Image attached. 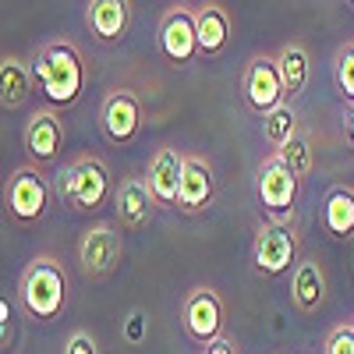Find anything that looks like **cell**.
<instances>
[{"label": "cell", "instance_id": "1", "mask_svg": "<svg viewBox=\"0 0 354 354\" xmlns=\"http://www.w3.org/2000/svg\"><path fill=\"white\" fill-rule=\"evenodd\" d=\"M32 75H36L39 88L46 93V100H50L53 106H71V103L82 96L85 64H82V53H78L68 39L46 43V46L36 53Z\"/></svg>", "mask_w": 354, "mask_h": 354}, {"label": "cell", "instance_id": "2", "mask_svg": "<svg viewBox=\"0 0 354 354\" xmlns=\"http://www.w3.org/2000/svg\"><path fill=\"white\" fill-rule=\"evenodd\" d=\"M18 298H21V308L32 319H39V322L57 319L64 312V301H68L64 266L53 255H36L25 266V273L18 280Z\"/></svg>", "mask_w": 354, "mask_h": 354}, {"label": "cell", "instance_id": "3", "mask_svg": "<svg viewBox=\"0 0 354 354\" xmlns=\"http://www.w3.org/2000/svg\"><path fill=\"white\" fill-rule=\"evenodd\" d=\"M57 195L75 213H96L110 198V170L100 156H78L57 174Z\"/></svg>", "mask_w": 354, "mask_h": 354}, {"label": "cell", "instance_id": "4", "mask_svg": "<svg viewBox=\"0 0 354 354\" xmlns=\"http://www.w3.org/2000/svg\"><path fill=\"white\" fill-rule=\"evenodd\" d=\"M298 185L301 177L287 167V160L280 153H270L259 167L255 177V192H259V205L262 213L277 220V223H294V202H298Z\"/></svg>", "mask_w": 354, "mask_h": 354}, {"label": "cell", "instance_id": "5", "mask_svg": "<svg viewBox=\"0 0 354 354\" xmlns=\"http://www.w3.org/2000/svg\"><path fill=\"white\" fill-rule=\"evenodd\" d=\"M252 262L262 277H280L298 262V227L294 223H277L266 220L255 230L252 241Z\"/></svg>", "mask_w": 354, "mask_h": 354}, {"label": "cell", "instance_id": "6", "mask_svg": "<svg viewBox=\"0 0 354 354\" xmlns=\"http://www.w3.org/2000/svg\"><path fill=\"white\" fill-rule=\"evenodd\" d=\"M241 93H245V103H248L259 117L273 113L277 106L287 103L283 82H280V68H277V57H255V61L245 68Z\"/></svg>", "mask_w": 354, "mask_h": 354}, {"label": "cell", "instance_id": "7", "mask_svg": "<svg viewBox=\"0 0 354 354\" xmlns=\"http://www.w3.org/2000/svg\"><path fill=\"white\" fill-rule=\"evenodd\" d=\"M181 322H185V333L195 340V344H205L209 347L213 340L223 337V301L213 287H198L185 298V308H181Z\"/></svg>", "mask_w": 354, "mask_h": 354}, {"label": "cell", "instance_id": "8", "mask_svg": "<svg viewBox=\"0 0 354 354\" xmlns=\"http://www.w3.org/2000/svg\"><path fill=\"white\" fill-rule=\"evenodd\" d=\"M121 252H124V241L110 223H100L93 230H85V238L78 245V262H82V273L93 277V280H103L117 270L121 262Z\"/></svg>", "mask_w": 354, "mask_h": 354}, {"label": "cell", "instance_id": "9", "mask_svg": "<svg viewBox=\"0 0 354 354\" xmlns=\"http://www.w3.org/2000/svg\"><path fill=\"white\" fill-rule=\"evenodd\" d=\"M46 202H50V188L36 167H21L8 177V209L15 220L21 223L39 220L46 213Z\"/></svg>", "mask_w": 354, "mask_h": 354}, {"label": "cell", "instance_id": "10", "mask_svg": "<svg viewBox=\"0 0 354 354\" xmlns=\"http://www.w3.org/2000/svg\"><path fill=\"white\" fill-rule=\"evenodd\" d=\"M160 50L174 64H192L198 50V32H195V11L188 8H170L160 21Z\"/></svg>", "mask_w": 354, "mask_h": 354}, {"label": "cell", "instance_id": "11", "mask_svg": "<svg viewBox=\"0 0 354 354\" xmlns=\"http://www.w3.org/2000/svg\"><path fill=\"white\" fill-rule=\"evenodd\" d=\"M185 160L174 149V145H163V149L153 153L149 160V174H145V185H149L153 198L160 209H170V205H177V198H181V177H185Z\"/></svg>", "mask_w": 354, "mask_h": 354}, {"label": "cell", "instance_id": "12", "mask_svg": "<svg viewBox=\"0 0 354 354\" xmlns=\"http://www.w3.org/2000/svg\"><path fill=\"white\" fill-rule=\"evenodd\" d=\"M100 124H103V135L113 145H124V142H131L138 135V128H142V103H138V96L131 93V88H117V93L106 96Z\"/></svg>", "mask_w": 354, "mask_h": 354}, {"label": "cell", "instance_id": "13", "mask_svg": "<svg viewBox=\"0 0 354 354\" xmlns=\"http://www.w3.org/2000/svg\"><path fill=\"white\" fill-rule=\"evenodd\" d=\"M64 145V121L53 110H36L25 124V153L32 163H50Z\"/></svg>", "mask_w": 354, "mask_h": 354}, {"label": "cell", "instance_id": "14", "mask_svg": "<svg viewBox=\"0 0 354 354\" xmlns=\"http://www.w3.org/2000/svg\"><path fill=\"white\" fill-rule=\"evenodd\" d=\"M113 209H117V220H121V227L138 230V227H145V223L156 216L160 205H156L149 185H145L142 177H128V181L117 188V195H113Z\"/></svg>", "mask_w": 354, "mask_h": 354}, {"label": "cell", "instance_id": "15", "mask_svg": "<svg viewBox=\"0 0 354 354\" xmlns=\"http://www.w3.org/2000/svg\"><path fill=\"white\" fill-rule=\"evenodd\" d=\"M213 167L205 163L202 156H188L185 160V177H181V198H177V205H181L185 213H198L205 209V205L213 202Z\"/></svg>", "mask_w": 354, "mask_h": 354}, {"label": "cell", "instance_id": "16", "mask_svg": "<svg viewBox=\"0 0 354 354\" xmlns=\"http://www.w3.org/2000/svg\"><path fill=\"white\" fill-rule=\"evenodd\" d=\"M277 68H280V82H283V93H287V103H294L305 85H308V75H312V64H308V50L301 43H283L280 53H277Z\"/></svg>", "mask_w": 354, "mask_h": 354}, {"label": "cell", "instance_id": "17", "mask_svg": "<svg viewBox=\"0 0 354 354\" xmlns=\"http://www.w3.org/2000/svg\"><path fill=\"white\" fill-rule=\"evenodd\" d=\"M290 298L301 312H315L326 298V277H322V266L305 259L294 266V277H290Z\"/></svg>", "mask_w": 354, "mask_h": 354}, {"label": "cell", "instance_id": "18", "mask_svg": "<svg viewBox=\"0 0 354 354\" xmlns=\"http://www.w3.org/2000/svg\"><path fill=\"white\" fill-rule=\"evenodd\" d=\"M85 18H88V28H93L103 43H113V39H121L128 32L131 11H128L124 0H93Z\"/></svg>", "mask_w": 354, "mask_h": 354}, {"label": "cell", "instance_id": "19", "mask_svg": "<svg viewBox=\"0 0 354 354\" xmlns=\"http://www.w3.org/2000/svg\"><path fill=\"white\" fill-rule=\"evenodd\" d=\"M195 32L202 53H220L230 39V15L220 4H205L195 11Z\"/></svg>", "mask_w": 354, "mask_h": 354}, {"label": "cell", "instance_id": "20", "mask_svg": "<svg viewBox=\"0 0 354 354\" xmlns=\"http://www.w3.org/2000/svg\"><path fill=\"white\" fill-rule=\"evenodd\" d=\"M32 68L21 64L18 57H4L0 61V103H4V110H18L28 93H32Z\"/></svg>", "mask_w": 354, "mask_h": 354}, {"label": "cell", "instance_id": "21", "mask_svg": "<svg viewBox=\"0 0 354 354\" xmlns=\"http://www.w3.org/2000/svg\"><path fill=\"white\" fill-rule=\"evenodd\" d=\"M322 223L333 238H354V188H333L322 205Z\"/></svg>", "mask_w": 354, "mask_h": 354}, {"label": "cell", "instance_id": "22", "mask_svg": "<svg viewBox=\"0 0 354 354\" xmlns=\"http://www.w3.org/2000/svg\"><path fill=\"white\" fill-rule=\"evenodd\" d=\"M262 135H266V142L273 145V153L287 149L290 138L298 135V110H294V103H283L273 113H266L262 117Z\"/></svg>", "mask_w": 354, "mask_h": 354}, {"label": "cell", "instance_id": "23", "mask_svg": "<svg viewBox=\"0 0 354 354\" xmlns=\"http://www.w3.org/2000/svg\"><path fill=\"white\" fill-rule=\"evenodd\" d=\"M280 156L287 160V167L298 174V177H308V174H312V145H308V138H305L301 131L290 138L287 149H280Z\"/></svg>", "mask_w": 354, "mask_h": 354}, {"label": "cell", "instance_id": "24", "mask_svg": "<svg viewBox=\"0 0 354 354\" xmlns=\"http://www.w3.org/2000/svg\"><path fill=\"white\" fill-rule=\"evenodd\" d=\"M337 88L344 100L354 103V43L340 46V53H337Z\"/></svg>", "mask_w": 354, "mask_h": 354}, {"label": "cell", "instance_id": "25", "mask_svg": "<svg viewBox=\"0 0 354 354\" xmlns=\"http://www.w3.org/2000/svg\"><path fill=\"white\" fill-rule=\"evenodd\" d=\"M322 354H354V322H344L326 337V347Z\"/></svg>", "mask_w": 354, "mask_h": 354}, {"label": "cell", "instance_id": "26", "mask_svg": "<svg viewBox=\"0 0 354 354\" xmlns=\"http://www.w3.org/2000/svg\"><path fill=\"white\" fill-rule=\"evenodd\" d=\"M64 354H100V344L93 340V333H85V330H75L64 344Z\"/></svg>", "mask_w": 354, "mask_h": 354}, {"label": "cell", "instance_id": "27", "mask_svg": "<svg viewBox=\"0 0 354 354\" xmlns=\"http://www.w3.org/2000/svg\"><path fill=\"white\" fill-rule=\"evenodd\" d=\"M8 333H11V305L8 298H0V340L8 344Z\"/></svg>", "mask_w": 354, "mask_h": 354}, {"label": "cell", "instance_id": "28", "mask_svg": "<svg viewBox=\"0 0 354 354\" xmlns=\"http://www.w3.org/2000/svg\"><path fill=\"white\" fill-rule=\"evenodd\" d=\"M205 354H238V347H234V340L220 337V340H213L209 347H205Z\"/></svg>", "mask_w": 354, "mask_h": 354}, {"label": "cell", "instance_id": "29", "mask_svg": "<svg viewBox=\"0 0 354 354\" xmlns=\"http://www.w3.org/2000/svg\"><path fill=\"white\" fill-rule=\"evenodd\" d=\"M138 319H142V315L135 312V315H131V326H128V337H131V340H138V333H142V322H138Z\"/></svg>", "mask_w": 354, "mask_h": 354}, {"label": "cell", "instance_id": "30", "mask_svg": "<svg viewBox=\"0 0 354 354\" xmlns=\"http://www.w3.org/2000/svg\"><path fill=\"white\" fill-rule=\"evenodd\" d=\"M347 138H351V145H354V103H351V110H347Z\"/></svg>", "mask_w": 354, "mask_h": 354}]
</instances>
